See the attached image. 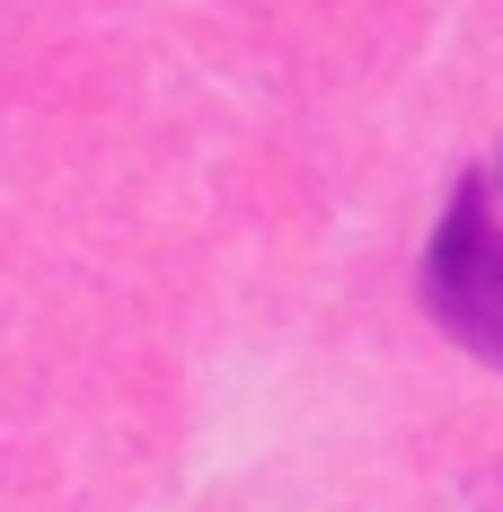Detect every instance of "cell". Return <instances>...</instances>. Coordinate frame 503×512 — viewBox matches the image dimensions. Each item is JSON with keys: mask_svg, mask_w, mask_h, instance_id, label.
Listing matches in <instances>:
<instances>
[{"mask_svg": "<svg viewBox=\"0 0 503 512\" xmlns=\"http://www.w3.org/2000/svg\"><path fill=\"white\" fill-rule=\"evenodd\" d=\"M424 309L442 336H459L477 362L503 371V221L486 204V177H459L451 212L424 248Z\"/></svg>", "mask_w": 503, "mask_h": 512, "instance_id": "obj_1", "label": "cell"}]
</instances>
